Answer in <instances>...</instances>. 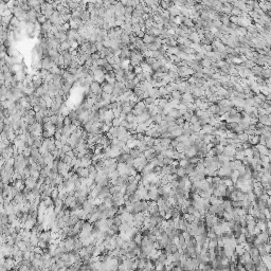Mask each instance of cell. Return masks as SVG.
Returning a JSON list of instances; mask_svg holds the SVG:
<instances>
[{
  "mask_svg": "<svg viewBox=\"0 0 271 271\" xmlns=\"http://www.w3.org/2000/svg\"><path fill=\"white\" fill-rule=\"evenodd\" d=\"M90 91L92 93H94L95 95H101L103 93L102 85H101V84H99L98 82H93L90 85Z\"/></svg>",
  "mask_w": 271,
  "mask_h": 271,
  "instance_id": "cell-1",
  "label": "cell"
},
{
  "mask_svg": "<svg viewBox=\"0 0 271 271\" xmlns=\"http://www.w3.org/2000/svg\"><path fill=\"white\" fill-rule=\"evenodd\" d=\"M67 35H68V40H69V41L77 40V38L81 36L79 33L77 32V30H73V29H70L69 31H68L67 32Z\"/></svg>",
  "mask_w": 271,
  "mask_h": 271,
  "instance_id": "cell-2",
  "label": "cell"
},
{
  "mask_svg": "<svg viewBox=\"0 0 271 271\" xmlns=\"http://www.w3.org/2000/svg\"><path fill=\"white\" fill-rule=\"evenodd\" d=\"M37 180L38 179H35L34 177H30L25 180V183H26V188H28L29 190H33L35 186L37 185Z\"/></svg>",
  "mask_w": 271,
  "mask_h": 271,
  "instance_id": "cell-3",
  "label": "cell"
},
{
  "mask_svg": "<svg viewBox=\"0 0 271 271\" xmlns=\"http://www.w3.org/2000/svg\"><path fill=\"white\" fill-rule=\"evenodd\" d=\"M102 88H103V92L108 93V94H112L113 90H114V86L110 85V84H107L106 82L104 84H102Z\"/></svg>",
  "mask_w": 271,
  "mask_h": 271,
  "instance_id": "cell-4",
  "label": "cell"
},
{
  "mask_svg": "<svg viewBox=\"0 0 271 271\" xmlns=\"http://www.w3.org/2000/svg\"><path fill=\"white\" fill-rule=\"evenodd\" d=\"M79 177H84V178H89V170L88 169H85V167H78V169L75 170Z\"/></svg>",
  "mask_w": 271,
  "mask_h": 271,
  "instance_id": "cell-5",
  "label": "cell"
},
{
  "mask_svg": "<svg viewBox=\"0 0 271 271\" xmlns=\"http://www.w3.org/2000/svg\"><path fill=\"white\" fill-rule=\"evenodd\" d=\"M99 120H100L99 111H91V113L89 115V123L93 124L95 122H99Z\"/></svg>",
  "mask_w": 271,
  "mask_h": 271,
  "instance_id": "cell-6",
  "label": "cell"
},
{
  "mask_svg": "<svg viewBox=\"0 0 271 271\" xmlns=\"http://www.w3.org/2000/svg\"><path fill=\"white\" fill-rule=\"evenodd\" d=\"M43 100L46 101V104H47V107H48V109H51L52 108V106H53V99L50 97L49 94H47L45 95V97L42 98Z\"/></svg>",
  "mask_w": 271,
  "mask_h": 271,
  "instance_id": "cell-7",
  "label": "cell"
},
{
  "mask_svg": "<svg viewBox=\"0 0 271 271\" xmlns=\"http://www.w3.org/2000/svg\"><path fill=\"white\" fill-rule=\"evenodd\" d=\"M155 40H156V37L149 36V35H147V34H145L144 38H143V41H144V43H145L146 46H147V45H150V43H154Z\"/></svg>",
  "mask_w": 271,
  "mask_h": 271,
  "instance_id": "cell-8",
  "label": "cell"
},
{
  "mask_svg": "<svg viewBox=\"0 0 271 271\" xmlns=\"http://www.w3.org/2000/svg\"><path fill=\"white\" fill-rule=\"evenodd\" d=\"M81 19L83 20V22H87L88 20H90V12L89 11H84L81 14Z\"/></svg>",
  "mask_w": 271,
  "mask_h": 271,
  "instance_id": "cell-9",
  "label": "cell"
},
{
  "mask_svg": "<svg viewBox=\"0 0 271 271\" xmlns=\"http://www.w3.org/2000/svg\"><path fill=\"white\" fill-rule=\"evenodd\" d=\"M72 135V131H71V127L70 126H64L62 129V136H65V137H70Z\"/></svg>",
  "mask_w": 271,
  "mask_h": 271,
  "instance_id": "cell-10",
  "label": "cell"
},
{
  "mask_svg": "<svg viewBox=\"0 0 271 271\" xmlns=\"http://www.w3.org/2000/svg\"><path fill=\"white\" fill-rule=\"evenodd\" d=\"M147 129H148V127L145 124H139L137 126V128H136V131H137V134H145V131Z\"/></svg>",
  "mask_w": 271,
  "mask_h": 271,
  "instance_id": "cell-11",
  "label": "cell"
},
{
  "mask_svg": "<svg viewBox=\"0 0 271 271\" xmlns=\"http://www.w3.org/2000/svg\"><path fill=\"white\" fill-rule=\"evenodd\" d=\"M121 40H122L124 46H128L130 43V35H127L125 33H123V35L121 36Z\"/></svg>",
  "mask_w": 271,
  "mask_h": 271,
  "instance_id": "cell-12",
  "label": "cell"
},
{
  "mask_svg": "<svg viewBox=\"0 0 271 271\" xmlns=\"http://www.w3.org/2000/svg\"><path fill=\"white\" fill-rule=\"evenodd\" d=\"M72 87H73V85L72 84H70V83H66L65 85L63 86V91L64 92H65V94H69L70 93V90L72 89Z\"/></svg>",
  "mask_w": 271,
  "mask_h": 271,
  "instance_id": "cell-13",
  "label": "cell"
},
{
  "mask_svg": "<svg viewBox=\"0 0 271 271\" xmlns=\"http://www.w3.org/2000/svg\"><path fill=\"white\" fill-rule=\"evenodd\" d=\"M68 117H69L72 121H75V120H78L79 115H78V113H77L76 111H75V109H74V110H71V111H70V113H69V115H68Z\"/></svg>",
  "mask_w": 271,
  "mask_h": 271,
  "instance_id": "cell-14",
  "label": "cell"
},
{
  "mask_svg": "<svg viewBox=\"0 0 271 271\" xmlns=\"http://www.w3.org/2000/svg\"><path fill=\"white\" fill-rule=\"evenodd\" d=\"M142 240H143V238H142V236H141V234L138 232V233L134 236V241H135L137 245H141V244H142Z\"/></svg>",
  "mask_w": 271,
  "mask_h": 271,
  "instance_id": "cell-15",
  "label": "cell"
},
{
  "mask_svg": "<svg viewBox=\"0 0 271 271\" xmlns=\"http://www.w3.org/2000/svg\"><path fill=\"white\" fill-rule=\"evenodd\" d=\"M48 20V19L46 18V16L45 15H42V14H38L37 16V22L39 23V25H43L46 21Z\"/></svg>",
  "mask_w": 271,
  "mask_h": 271,
  "instance_id": "cell-16",
  "label": "cell"
},
{
  "mask_svg": "<svg viewBox=\"0 0 271 271\" xmlns=\"http://www.w3.org/2000/svg\"><path fill=\"white\" fill-rule=\"evenodd\" d=\"M28 5H29L31 9H34V7H36L37 5H40V3H39V1H37V0H31V1H28Z\"/></svg>",
  "mask_w": 271,
  "mask_h": 271,
  "instance_id": "cell-17",
  "label": "cell"
},
{
  "mask_svg": "<svg viewBox=\"0 0 271 271\" xmlns=\"http://www.w3.org/2000/svg\"><path fill=\"white\" fill-rule=\"evenodd\" d=\"M156 62H157V59L154 58V57H146L145 58V63L147 64V65H149V66H153Z\"/></svg>",
  "mask_w": 271,
  "mask_h": 271,
  "instance_id": "cell-18",
  "label": "cell"
},
{
  "mask_svg": "<svg viewBox=\"0 0 271 271\" xmlns=\"http://www.w3.org/2000/svg\"><path fill=\"white\" fill-rule=\"evenodd\" d=\"M144 103H145V105H146V107H148V106H150V105H154V103H155V100L153 99V98H147V99H145L144 100Z\"/></svg>",
  "mask_w": 271,
  "mask_h": 271,
  "instance_id": "cell-19",
  "label": "cell"
},
{
  "mask_svg": "<svg viewBox=\"0 0 271 271\" xmlns=\"http://www.w3.org/2000/svg\"><path fill=\"white\" fill-rule=\"evenodd\" d=\"M143 14H144V13H142V12H139V11H137V10H135V11L133 12V17H134V18L140 19V18L142 17Z\"/></svg>",
  "mask_w": 271,
  "mask_h": 271,
  "instance_id": "cell-20",
  "label": "cell"
},
{
  "mask_svg": "<svg viewBox=\"0 0 271 271\" xmlns=\"http://www.w3.org/2000/svg\"><path fill=\"white\" fill-rule=\"evenodd\" d=\"M57 121H58V117L56 114H53V115H51L50 117V122L52 123L53 125H56L57 124Z\"/></svg>",
  "mask_w": 271,
  "mask_h": 271,
  "instance_id": "cell-21",
  "label": "cell"
},
{
  "mask_svg": "<svg viewBox=\"0 0 271 271\" xmlns=\"http://www.w3.org/2000/svg\"><path fill=\"white\" fill-rule=\"evenodd\" d=\"M64 125L65 126H71L72 125V120H71L69 117H65V119H64Z\"/></svg>",
  "mask_w": 271,
  "mask_h": 271,
  "instance_id": "cell-22",
  "label": "cell"
},
{
  "mask_svg": "<svg viewBox=\"0 0 271 271\" xmlns=\"http://www.w3.org/2000/svg\"><path fill=\"white\" fill-rule=\"evenodd\" d=\"M62 28H63V31H64V32H66V33H67V32L71 29V27H70V22H65V23H64V25L62 26Z\"/></svg>",
  "mask_w": 271,
  "mask_h": 271,
  "instance_id": "cell-23",
  "label": "cell"
},
{
  "mask_svg": "<svg viewBox=\"0 0 271 271\" xmlns=\"http://www.w3.org/2000/svg\"><path fill=\"white\" fill-rule=\"evenodd\" d=\"M138 31H141V26L140 23H135V25H133V32L137 33Z\"/></svg>",
  "mask_w": 271,
  "mask_h": 271,
  "instance_id": "cell-24",
  "label": "cell"
},
{
  "mask_svg": "<svg viewBox=\"0 0 271 271\" xmlns=\"http://www.w3.org/2000/svg\"><path fill=\"white\" fill-rule=\"evenodd\" d=\"M121 126V121H120V119H114V120L112 121V127H115V128H118V127H120Z\"/></svg>",
  "mask_w": 271,
  "mask_h": 271,
  "instance_id": "cell-25",
  "label": "cell"
},
{
  "mask_svg": "<svg viewBox=\"0 0 271 271\" xmlns=\"http://www.w3.org/2000/svg\"><path fill=\"white\" fill-rule=\"evenodd\" d=\"M134 73L136 75H139V74H141L143 73V69L141 68V66H138V67H135V70H134Z\"/></svg>",
  "mask_w": 271,
  "mask_h": 271,
  "instance_id": "cell-26",
  "label": "cell"
},
{
  "mask_svg": "<svg viewBox=\"0 0 271 271\" xmlns=\"http://www.w3.org/2000/svg\"><path fill=\"white\" fill-rule=\"evenodd\" d=\"M70 150H72V148H71V147H70L69 145H68V144L64 145V146H63V148H62V151H63V153H65L66 155H67L68 153H69Z\"/></svg>",
  "mask_w": 271,
  "mask_h": 271,
  "instance_id": "cell-27",
  "label": "cell"
},
{
  "mask_svg": "<svg viewBox=\"0 0 271 271\" xmlns=\"http://www.w3.org/2000/svg\"><path fill=\"white\" fill-rule=\"evenodd\" d=\"M103 46H104V48H111V40L108 38V39H105L104 41H103Z\"/></svg>",
  "mask_w": 271,
  "mask_h": 271,
  "instance_id": "cell-28",
  "label": "cell"
},
{
  "mask_svg": "<svg viewBox=\"0 0 271 271\" xmlns=\"http://www.w3.org/2000/svg\"><path fill=\"white\" fill-rule=\"evenodd\" d=\"M47 244H48V242L43 241V240H39L37 247H39V248H41V249H46L47 248Z\"/></svg>",
  "mask_w": 271,
  "mask_h": 271,
  "instance_id": "cell-29",
  "label": "cell"
},
{
  "mask_svg": "<svg viewBox=\"0 0 271 271\" xmlns=\"http://www.w3.org/2000/svg\"><path fill=\"white\" fill-rule=\"evenodd\" d=\"M95 46H97V49H98V52H101V51L104 49V46H103V42H95Z\"/></svg>",
  "mask_w": 271,
  "mask_h": 271,
  "instance_id": "cell-30",
  "label": "cell"
},
{
  "mask_svg": "<svg viewBox=\"0 0 271 271\" xmlns=\"http://www.w3.org/2000/svg\"><path fill=\"white\" fill-rule=\"evenodd\" d=\"M106 59H107V62L109 63V65H111V66L115 65V62H114V58H113V56H107V57H106Z\"/></svg>",
  "mask_w": 271,
  "mask_h": 271,
  "instance_id": "cell-31",
  "label": "cell"
},
{
  "mask_svg": "<svg viewBox=\"0 0 271 271\" xmlns=\"http://www.w3.org/2000/svg\"><path fill=\"white\" fill-rule=\"evenodd\" d=\"M55 146H56V148H57V149H62V148H63V146H64V144L62 143V141H61V140H56V141H55Z\"/></svg>",
  "mask_w": 271,
  "mask_h": 271,
  "instance_id": "cell-32",
  "label": "cell"
},
{
  "mask_svg": "<svg viewBox=\"0 0 271 271\" xmlns=\"http://www.w3.org/2000/svg\"><path fill=\"white\" fill-rule=\"evenodd\" d=\"M135 11V9L133 6H126V13L125 14H128V15H133V12Z\"/></svg>",
  "mask_w": 271,
  "mask_h": 271,
  "instance_id": "cell-33",
  "label": "cell"
},
{
  "mask_svg": "<svg viewBox=\"0 0 271 271\" xmlns=\"http://www.w3.org/2000/svg\"><path fill=\"white\" fill-rule=\"evenodd\" d=\"M107 74H108L111 78H115V72H114V70H112V71H109V72H107Z\"/></svg>",
  "mask_w": 271,
  "mask_h": 271,
  "instance_id": "cell-34",
  "label": "cell"
},
{
  "mask_svg": "<svg viewBox=\"0 0 271 271\" xmlns=\"http://www.w3.org/2000/svg\"><path fill=\"white\" fill-rule=\"evenodd\" d=\"M128 124H129V123H128V122H127V120H125V121H122V122H121V126H123V127H125V128H126V127H127V126H128Z\"/></svg>",
  "mask_w": 271,
  "mask_h": 271,
  "instance_id": "cell-35",
  "label": "cell"
},
{
  "mask_svg": "<svg viewBox=\"0 0 271 271\" xmlns=\"http://www.w3.org/2000/svg\"><path fill=\"white\" fill-rule=\"evenodd\" d=\"M139 271H147V270H146V269H140Z\"/></svg>",
  "mask_w": 271,
  "mask_h": 271,
  "instance_id": "cell-36",
  "label": "cell"
}]
</instances>
